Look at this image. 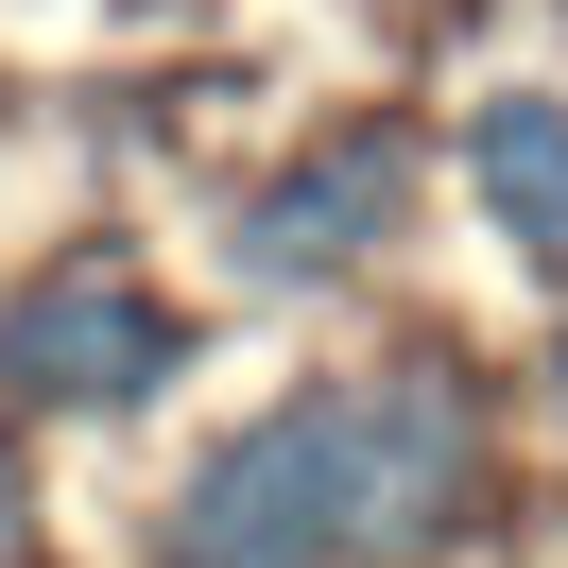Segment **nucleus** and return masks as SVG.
<instances>
[{"label":"nucleus","instance_id":"39448f33","mask_svg":"<svg viewBox=\"0 0 568 568\" xmlns=\"http://www.w3.org/2000/svg\"><path fill=\"white\" fill-rule=\"evenodd\" d=\"M0 568H52V483H36L18 430H0Z\"/></svg>","mask_w":568,"mask_h":568},{"label":"nucleus","instance_id":"20e7f679","mask_svg":"<svg viewBox=\"0 0 568 568\" xmlns=\"http://www.w3.org/2000/svg\"><path fill=\"white\" fill-rule=\"evenodd\" d=\"M448 173H465V207H483L499 258L568 276V104H551V87H483L465 139H448Z\"/></svg>","mask_w":568,"mask_h":568},{"label":"nucleus","instance_id":"f03ea898","mask_svg":"<svg viewBox=\"0 0 568 568\" xmlns=\"http://www.w3.org/2000/svg\"><path fill=\"white\" fill-rule=\"evenodd\" d=\"M190 379V311L139 242H70L0 293V396L18 414H139Z\"/></svg>","mask_w":568,"mask_h":568},{"label":"nucleus","instance_id":"423d86ee","mask_svg":"<svg viewBox=\"0 0 568 568\" xmlns=\"http://www.w3.org/2000/svg\"><path fill=\"white\" fill-rule=\"evenodd\" d=\"M551 414H568V327H551Z\"/></svg>","mask_w":568,"mask_h":568},{"label":"nucleus","instance_id":"f257e3e1","mask_svg":"<svg viewBox=\"0 0 568 568\" xmlns=\"http://www.w3.org/2000/svg\"><path fill=\"white\" fill-rule=\"evenodd\" d=\"M465 517H483V379L414 345L207 430L155 499V568H396Z\"/></svg>","mask_w":568,"mask_h":568},{"label":"nucleus","instance_id":"7ed1b4c3","mask_svg":"<svg viewBox=\"0 0 568 568\" xmlns=\"http://www.w3.org/2000/svg\"><path fill=\"white\" fill-rule=\"evenodd\" d=\"M396 224H414V139H396V121H327V139L242 207V276H276V293L293 276H362Z\"/></svg>","mask_w":568,"mask_h":568}]
</instances>
